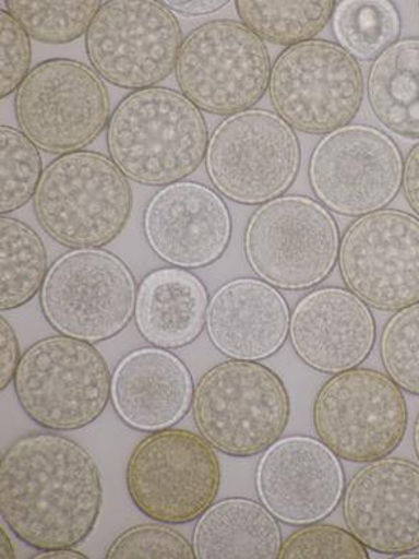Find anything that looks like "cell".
<instances>
[{
    "label": "cell",
    "instance_id": "cell-1",
    "mask_svg": "<svg viewBox=\"0 0 419 559\" xmlns=\"http://www.w3.org/2000/svg\"><path fill=\"white\" fill-rule=\"evenodd\" d=\"M104 504L100 469L68 437L37 432L17 438L0 464V512L22 543L37 549L85 542Z\"/></svg>",
    "mask_w": 419,
    "mask_h": 559
},
{
    "label": "cell",
    "instance_id": "cell-2",
    "mask_svg": "<svg viewBox=\"0 0 419 559\" xmlns=\"http://www.w3.org/2000/svg\"><path fill=\"white\" fill-rule=\"evenodd\" d=\"M208 130L202 110L181 92L148 87L125 96L107 126V151L136 183L166 188L206 160Z\"/></svg>",
    "mask_w": 419,
    "mask_h": 559
},
{
    "label": "cell",
    "instance_id": "cell-3",
    "mask_svg": "<svg viewBox=\"0 0 419 559\" xmlns=\"http://www.w3.org/2000/svg\"><path fill=\"white\" fill-rule=\"evenodd\" d=\"M133 193L110 157L74 152L46 166L34 198L37 222L56 243L101 249L128 225Z\"/></svg>",
    "mask_w": 419,
    "mask_h": 559
},
{
    "label": "cell",
    "instance_id": "cell-4",
    "mask_svg": "<svg viewBox=\"0 0 419 559\" xmlns=\"http://www.w3.org/2000/svg\"><path fill=\"white\" fill-rule=\"evenodd\" d=\"M192 412L200 436L220 453L247 459L264 453L290 421V395L272 368L227 360L204 372Z\"/></svg>",
    "mask_w": 419,
    "mask_h": 559
},
{
    "label": "cell",
    "instance_id": "cell-5",
    "mask_svg": "<svg viewBox=\"0 0 419 559\" xmlns=\"http://www.w3.org/2000/svg\"><path fill=\"white\" fill-rule=\"evenodd\" d=\"M15 394L23 412L50 431L91 426L111 400V374L92 343L50 335L26 349L19 362Z\"/></svg>",
    "mask_w": 419,
    "mask_h": 559
},
{
    "label": "cell",
    "instance_id": "cell-6",
    "mask_svg": "<svg viewBox=\"0 0 419 559\" xmlns=\"http://www.w3.org/2000/svg\"><path fill=\"white\" fill-rule=\"evenodd\" d=\"M339 243L332 213L306 195L262 204L244 231L247 262L279 290H309L323 283L338 262Z\"/></svg>",
    "mask_w": 419,
    "mask_h": 559
},
{
    "label": "cell",
    "instance_id": "cell-7",
    "mask_svg": "<svg viewBox=\"0 0 419 559\" xmlns=\"http://www.w3.org/2000/svg\"><path fill=\"white\" fill-rule=\"evenodd\" d=\"M222 467L216 449L203 436L180 428L151 432L134 447L125 467V487L147 519L189 524L216 501Z\"/></svg>",
    "mask_w": 419,
    "mask_h": 559
},
{
    "label": "cell",
    "instance_id": "cell-8",
    "mask_svg": "<svg viewBox=\"0 0 419 559\" xmlns=\"http://www.w3.org/2000/svg\"><path fill=\"white\" fill-rule=\"evenodd\" d=\"M300 166V140L274 111L228 116L208 140L210 181L223 198L246 206L282 198L295 185Z\"/></svg>",
    "mask_w": 419,
    "mask_h": 559
},
{
    "label": "cell",
    "instance_id": "cell-9",
    "mask_svg": "<svg viewBox=\"0 0 419 559\" xmlns=\"http://www.w3.org/2000/svg\"><path fill=\"white\" fill-rule=\"evenodd\" d=\"M40 309L56 332L87 343L116 337L134 317L137 287L132 270L104 249H76L50 265Z\"/></svg>",
    "mask_w": 419,
    "mask_h": 559
},
{
    "label": "cell",
    "instance_id": "cell-10",
    "mask_svg": "<svg viewBox=\"0 0 419 559\" xmlns=\"http://www.w3.org/2000/svg\"><path fill=\"white\" fill-rule=\"evenodd\" d=\"M272 69L264 40L241 22L217 19L185 37L175 73L180 92L200 110L228 118L263 99Z\"/></svg>",
    "mask_w": 419,
    "mask_h": 559
},
{
    "label": "cell",
    "instance_id": "cell-11",
    "mask_svg": "<svg viewBox=\"0 0 419 559\" xmlns=\"http://www.w3.org/2000/svg\"><path fill=\"white\" fill-rule=\"evenodd\" d=\"M15 115L19 129L39 151L59 156L82 152L109 126V91L85 63L45 60L19 86Z\"/></svg>",
    "mask_w": 419,
    "mask_h": 559
},
{
    "label": "cell",
    "instance_id": "cell-12",
    "mask_svg": "<svg viewBox=\"0 0 419 559\" xmlns=\"http://www.w3.org/2000/svg\"><path fill=\"white\" fill-rule=\"evenodd\" d=\"M313 421L319 440L339 460L368 464L402 444L408 428L407 400L388 374L356 367L321 386Z\"/></svg>",
    "mask_w": 419,
    "mask_h": 559
},
{
    "label": "cell",
    "instance_id": "cell-13",
    "mask_svg": "<svg viewBox=\"0 0 419 559\" xmlns=\"http://www.w3.org/2000/svg\"><path fill=\"white\" fill-rule=\"evenodd\" d=\"M357 60L333 41L313 39L278 55L270 78V102L298 132L328 134L356 119L364 100Z\"/></svg>",
    "mask_w": 419,
    "mask_h": 559
},
{
    "label": "cell",
    "instance_id": "cell-14",
    "mask_svg": "<svg viewBox=\"0 0 419 559\" xmlns=\"http://www.w3.org/2000/svg\"><path fill=\"white\" fill-rule=\"evenodd\" d=\"M183 32L175 13L153 0L101 4L86 34L92 68L110 85L143 91L176 70Z\"/></svg>",
    "mask_w": 419,
    "mask_h": 559
},
{
    "label": "cell",
    "instance_id": "cell-15",
    "mask_svg": "<svg viewBox=\"0 0 419 559\" xmlns=\"http://www.w3.org/2000/svg\"><path fill=\"white\" fill-rule=\"evenodd\" d=\"M403 175L397 143L372 126L349 124L325 134L310 157L311 189L342 216L384 210L402 190Z\"/></svg>",
    "mask_w": 419,
    "mask_h": 559
},
{
    "label": "cell",
    "instance_id": "cell-16",
    "mask_svg": "<svg viewBox=\"0 0 419 559\" xmlns=\"http://www.w3.org/2000/svg\"><path fill=\"white\" fill-rule=\"evenodd\" d=\"M339 273L367 306L395 313L419 302V218L384 209L358 217L344 233Z\"/></svg>",
    "mask_w": 419,
    "mask_h": 559
},
{
    "label": "cell",
    "instance_id": "cell-17",
    "mask_svg": "<svg viewBox=\"0 0 419 559\" xmlns=\"http://www.w3.org/2000/svg\"><path fill=\"white\" fill-rule=\"evenodd\" d=\"M262 504L288 525L320 523L344 496L346 477L337 455L313 437L279 438L264 451L255 469Z\"/></svg>",
    "mask_w": 419,
    "mask_h": 559
},
{
    "label": "cell",
    "instance_id": "cell-18",
    "mask_svg": "<svg viewBox=\"0 0 419 559\" xmlns=\"http://www.w3.org/2000/svg\"><path fill=\"white\" fill-rule=\"evenodd\" d=\"M349 533L368 549L402 556L419 548V465L384 456L362 467L343 496Z\"/></svg>",
    "mask_w": 419,
    "mask_h": 559
},
{
    "label": "cell",
    "instance_id": "cell-19",
    "mask_svg": "<svg viewBox=\"0 0 419 559\" xmlns=\"http://www.w3.org/2000/svg\"><path fill=\"white\" fill-rule=\"evenodd\" d=\"M143 231L153 253L171 267L203 269L226 253L231 214L216 190L179 181L153 195L144 209Z\"/></svg>",
    "mask_w": 419,
    "mask_h": 559
},
{
    "label": "cell",
    "instance_id": "cell-20",
    "mask_svg": "<svg viewBox=\"0 0 419 559\" xmlns=\"http://www.w3.org/2000/svg\"><path fill=\"white\" fill-rule=\"evenodd\" d=\"M288 335L302 362L324 374H338L370 356L375 346V319L370 306L354 293L324 287L297 302Z\"/></svg>",
    "mask_w": 419,
    "mask_h": 559
},
{
    "label": "cell",
    "instance_id": "cell-21",
    "mask_svg": "<svg viewBox=\"0 0 419 559\" xmlns=\"http://www.w3.org/2000/svg\"><path fill=\"white\" fill-rule=\"evenodd\" d=\"M290 307L272 284L241 277L223 284L208 302L210 342L231 360L274 356L290 334Z\"/></svg>",
    "mask_w": 419,
    "mask_h": 559
},
{
    "label": "cell",
    "instance_id": "cell-22",
    "mask_svg": "<svg viewBox=\"0 0 419 559\" xmlns=\"http://www.w3.org/2000/svg\"><path fill=\"white\" fill-rule=\"evenodd\" d=\"M194 383L188 366L169 349H134L111 376V404L125 426L143 432L167 430L192 408Z\"/></svg>",
    "mask_w": 419,
    "mask_h": 559
},
{
    "label": "cell",
    "instance_id": "cell-23",
    "mask_svg": "<svg viewBox=\"0 0 419 559\" xmlns=\"http://www.w3.org/2000/svg\"><path fill=\"white\" fill-rule=\"evenodd\" d=\"M208 292L189 270L157 269L137 288L134 323L153 347L183 348L206 328Z\"/></svg>",
    "mask_w": 419,
    "mask_h": 559
},
{
    "label": "cell",
    "instance_id": "cell-24",
    "mask_svg": "<svg viewBox=\"0 0 419 559\" xmlns=\"http://www.w3.org/2000/svg\"><path fill=\"white\" fill-rule=\"evenodd\" d=\"M282 545L276 516L250 498L214 502L194 526L199 559H276Z\"/></svg>",
    "mask_w": 419,
    "mask_h": 559
},
{
    "label": "cell",
    "instance_id": "cell-25",
    "mask_svg": "<svg viewBox=\"0 0 419 559\" xmlns=\"http://www.w3.org/2000/svg\"><path fill=\"white\" fill-rule=\"evenodd\" d=\"M372 114L391 132L419 139V39L395 41L372 62L367 81Z\"/></svg>",
    "mask_w": 419,
    "mask_h": 559
},
{
    "label": "cell",
    "instance_id": "cell-26",
    "mask_svg": "<svg viewBox=\"0 0 419 559\" xmlns=\"http://www.w3.org/2000/svg\"><path fill=\"white\" fill-rule=\"evenodd\" d=\"M0 309L11 311L25 306L40 293L49 272L48 253L34 228L17 218H0Z\"/></svg>",
    "mask_w": 419,
    "mask_h": 559
},
{
    "label": "cell",
    "instance_id": "cell-27",
    "mask_svg": "<svg viewBox=\"0 0 419 559\" xmlns=\"http://www.w3.org/2000/svg\"><path fill=\"white\" fill-rule=\"evenodd\" d=\"M335 4L323 2H264V0H237L236 11L241 23L253 31L260 39L270 44L291 46L313 40L332 21Z\"/></svg>",
    "mask_w": 419,
    "mask_h": 559
},
{
    "label": "cell",
    "instance_id": "cell-28",
    "mask_svg": "<svg viewBox=\"0 0 419 559\" xmlns=\"http://www.w3.org/2000/svg\"><path fill=\"white\" fill-rule=\"evenodd\" d=\"M333 29L356 60H375L399 40L402 17L386 0H344L335 4Z\"/></svg>",
    "mask_w": 419,
    "mask_h": 559
},
{
    "label": "cell",
    "instance_id": "cell-29",
    "mask_svg": "<svg viewBox=\"0 0 419 559\" xmlns=\"http://www.w3.org/2000/svg\"><path fill=\"white\" fill-rule=\"evenodd\" d=\"M4 4L32 39L41 44L64 45L87 34L104 3L99 0H7Z\"/></svg>",
    "mask_w": 419,
    "mask_h": 559
},
{
    "label": "cell",
    "instance_id": "cell-30",
    "mask_svg": "<svg viewBox=\"0 0 419 559\" xmlns=\"http://www.w3.org/2000/svg\"><path fill=\"white\" fill-rule=\"evenodd\" d=\"M0 213L4 216L26 206L35 198L45 170L39 148L21 130L11 126L0 128Z\"/></svg>",
    "mask_w": 419,
    "mask_h": 559
},
{
    "label": "cell",
    "instance_id": "cell-31",
    "mask_svg": "<svg viewBox=\"0 0 419 559\" xmlns=\"http://www.w3.org/2000/svg\"><path fill=\"white\" fill-rule=\"evenodd\" d=\"M381 360L390 379L419 395V302L395 311L380 338Z\"/></svg>",
    "mask_w": 419,
    "mask_h": 559
},
{
    "label": "cell",
    "instance_id": "cell-32",
    "mask_svg": "<svg viewBox=\"0 0 419 559\" xmlns=\"http://www.w3.org/2000/svg\"><path fill=\"white\" fill-rule=\"evenodd\" d=\"M279 559H368L367 547L348 530L330 524L301 525L283 543Z\"/></svg>",
    "mask_w": 419,
    "mask_h": 559
},
{
    "label": "cell",
    "instance_id": "cell-33",
    "mask_svg": "<svg viewBox=\"0 0 419 559\" xmlns=\"http://www.w3.org/2000/svg\"><path fill=\"white\" fill-rule=\"evenodd\" d=\"M107 559H194L193 544L167 524H140L125 530L106 552Z\"/></svg>",
    "mask_w": 419,
    "mask_h": 559
},
{
    "label": "cell",
    "instance_id": "cell-34",
    "mask_svg": "<svg viewBox=\"0 0 419 559\" xmlns=\"http://www.w3.org/2000/svg\"><path fill=\"white\" fill-rule=\"evenodd\" d=\"M0 97L4 99L17 91L32 67L31 36L4 9L0 12Z\"/></svg>",
    "mask_w": 419,
    "mask_h": 559
},
{
    "label": "cell",
    "instance_id": "cell-35",
    "mask_svg": "<svg viewBox=\"0 0 419 559\" xmlns=\"http://www.w3.org/2000/svg\"><path fill=\"white\" fill-rule=\"evenodd\" d=\"M21 346L9 321L0 319V389L4 390L15 379L21 362Z\"/></svg>",
    "mask_w": 419,
    "mask_h": 559
},
{
    "label": "cell",
    "instance_id": "cell-36",
    "mask_svg": "<svg viewBox=\"0 0 419 559\" xmlns=\"http://www.w3.org/2000/svg\"><path fill=\"white\" fill-rule=\"evenodd\" d=\"M403 189L409 207L419 218V143L409 151L405 158Z\"/></svg>",
    "mask_w": 419,
    "mask_h": 559
},
{
    "label": "cell",
    "instance_id": "cell-37",
    "mask_svg": "<svg viewBox=\"0 0 419 559\" xmlns=\"http://www.w3.org/2000/svg\"><path fill=\"white\" fill-rule=\"evenodd\" d=\"M167 8L170 9L171 12L180 13V15L192 17V16H204L212 15V13H216L220 11V9L227 7V0H220V2H214V0H208V2H203V0H199V2H163Z\"/></svg>",
    "mask_w": 419,
    "mask_h": 559
},
{
    "label": "cell",
    "instance_id": "cell-38",
    "mask_svg": "<svg viewBox=\"0 0 419 559\" xmlns=\"http://www.w3.org/2000/svg\"><path fill=\"white\" fill-rule=\"evenodd\" d=\"M34 559H87V556L73 548H56L40 551Z\"/></svg>",
    "mask_w": 419,
    "mask_h": 559
},
{
    "label": "cell",
    "instance_id": "cell-39",
    "mask_svg": "<svg viewBox=\"0 0 419 559\" xmlns=\"http://www.w3.org/2000/svg\"><path fill=\"white\" fill-rule=\"evenodd\" d=\"M13 558H15V549H13L11 538H9L7 531L0 528V559Z\"/></svg>",
    "mask_w": 419,
    "mask_h": 559
},
{
    "label": "cell",
    "instance_id": "cell-40",
    "mask_svg": "<svg viewBox=\"0 0 419 559\" xmlns=\"http://www.w3.org/2000/svg\"><path fill=\"white\" fill-rule=\"evenodd\" d=\"M414 450H416L417 459L419 461V414L414 426Z\"/></svg>",
    "mask_w": 419,
    "mask_h": 559
},
{
    "label": "cell",
    "instance_id": "cell-41",
    "mask_svg": "<svg viewBox=\"0 0 419 559\" xmlns=\"http://www.w3.org/2000/svg\"><path fill=\"white\" fill-rule=\"evenodd\" d=\"M397 558H419V554H411V552H407V554H402V556H397Z\"/></svg>",
    "mask_w": 419,
    "mask_h": 559
}]
</instances>
